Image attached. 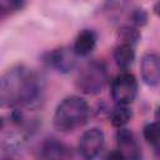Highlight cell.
Returning <instances> with one entry per match:
<instances>
[{
  "instance_id": "obj_1",
  "label": "cell",
  "mask_w": 160,
  "mask_h": 160,
  "mask_svg": "<svg viewBox=\"0 0 160 160\" xmlns=\"http://www.w3.org/2000/svg\"><path fill=\"white\" fill-rule=\"evenodd\" d=\"M45 82L34 70L18 65L9 69L0 81V101L2 106L35 108L44 95Z\"/></svg>"
},
{
  "instance_id": "obj_2",
  "label": "cell",
  "mask_w": 160,
  "mask_h": 160,
  "mask_svg": "<svg viewBox=\"0 0 160 160\" xmlns=\"http://www.w3.org/2000/svg\"><path fill=\"white\" fill-rule=\"evenodd\" d=\"M89 114L90 110L88 102L80 96L71 95L65 98L56 106L52 116V124L58 131H74L88 122Z\"/></svg>"
},
{
  "instance_id": "obj_3",
  "label": "cell",
  "mask_w": 160,
  "mask_h": 160,
  "mask_svg": "<svg viewBox=\"0 0 160 160\" xmlns=\"http://www.w3.org/2000/svg\"><path fill=\"white\" fill-rule=\"evenodd\" d=\"M108 82V69L101 61H91L81 68L79 71L75 86L86 95H96L102 91Z\"/></svg>"
},
{
  "instance_id": "obj_4",
  "label": "cell",
  "mask_w": 160,
  "mask_h": 160,
  "mask_svg": "<svg viewBox=\"0 0 160 160\" xmlns=\"http://www.w3.org/2000/svg\"><path fill=\"white\" fill-rule=\"evenodd\" d=\"M138 96V80L134 74L122 71L111 82V98L116 105L126 106Z\"/></svg>"
},
{
  "instance_id": "obj_5",
  "label": "cell",
  "mask_w": 160,
  "mask_h": 160,
  "mask_svg": "<svg viewBox=\"0 0 160 160\" xmlns=\"http://www.w3.org/2000/svg\"><path fill=\"white\" fill-rule=\"evenodd\" d=\"M104 142H105V136L102 130L99 128H91L86 130L79 140V145H78L79 154L85 160H94L100 154Z\"/></svg>"
},
{
  "instance_id": "obj_6",
  "label": "cell",
  "mask_w": 160,
  "mask_h": 160,
  "mask_svg": "<svg viewBox=\"0 0 160 160\" xmlns=\"http://www.w3.org/2000/svg\"><path fill=\"white\" fill-rule=\"evenodd\" d=\"M76 56L78 55L74 52L72 49L60 48V49H55L52 51H49L44 56V61L49 66L55 69L56 71L66 74V72H70L75 68Z\"/></svg>"
},
{
  "instance_id": "obj_7",
  "label": "cell",
  "mask_w": 160,
  "mask_h": 160,
  "mask_svg": "<svg viewBox=\"0 0 160 160\" xmlns=\"http://www.w3.org/2000/svg\"><path fill=\"white\" fill-rule=\"evenodd\" d=\"M118 150L124 155L125 160H140L141 150L134 134L125 128H120L116 132Z\"/></svg>"
},
{
  "instance_id": "obj_8",
  "label": "cell",
  "mask_w": 160,
  "mask_h": 160,
  "mask_svg": "<svg viewBox=\"0 0 160 160\" xmlns=\"http://www.w3.org/2000/svg\"><path fill=\"white\" fill-rule=\"evenodd\" d=\"M141 79L149 86H155L160 82V58L156 54L148 52L141 58L140 64Z\"/></svg>"
},
{
  "instance_id": "obj_9",
  "label": "cell",
  "mask_w": 160,
  "mask_h": 160,
  "mask_svg": "<svg viewBox=\"0 0 160 160\" xmlns=\"http://www.w3.org/2000/svg\"><path fill=\"white\" fill-rule=\"evenodd\" d=\"M96 40H98V36L94 30L84 29L78 34L74 41L72 50L78 56H88L95 49Z\"/></svg>"
},
{
  "instance_id": "obj_10",
  "label": "cell",
  "mask_w": 160,
  "mask_h": 160,
  "mask_svg": "<svg viewBox=\"0 0 160 160\" xmlns=\"http://www.w3.org/2000/svg\"><path fill=\"white\" fill-rule=\"evenodd\" d=\"M135 48L131 45H126V44H118L112 51L114 55V60L116 62V66L122 70L126 71L134 62L135 60Z\"/></svg>"
},
{
  "instance_id": "obj_11",
  "label": "cell",
  "mask_w": 160,
  "mask_h": 160,
  "mask_svg": "<svg viewBox=\"0 0 160 160\" xmlns=\"http://www.w3.org/2000/svg\"><path fill=\"white\" fill-rule=\"evenodd\" d=\"M140 38H141L140 31L135 26L124 25L116 30V39H118L119 44H126V45H131L135 48L136 44L139 42Z\"/></svg>"
},
{
  "instance_id": "obj_12",
  "label": "cell",
  "mask_w": 160,
  "mask_h": 160,
  "mask_svg": "<svg viewBox=\"0 0 160 160\" xmlns=\"http://www.w3.org/2000/svg\"><path fill=\"white\" fill-rule=\"evenodd\" d=\"M110 122L112 126L115 128H124V125H126L129 122V120L131 119V111L122 105H116L109 115Z\"/></svg>"
},
{
  "instance_id": "obj_13",
  "label": "cell",
  "mask_w": 160,
  "mask_h": 160,
  "mask_svg": "<svg viewBox=\"0 0 160 160\" xmlns=\"http://www.w3.org/2000/svg\"><path fill=\"white\" fill-rule=\"evenodd\" d=\"M144 139L152 146H160V124L148 122L142 129Z\"/></svg>"
},
{
  "instance_id": "obj_14",
  "label": "cell",
  "mask_w": 160,
  "mask_h": 160,
  "mask_svg": "<svg viewBox=\"0 0 160 160\" xmlns=\"http://www.w3.org/2000/svg\"><path fill=\"white\" fill-rule=\"evenodd\" d=\"M129 19L135 28H141L148 22V12L141 8H135L130 11Z\"/></svg>"
},
{
  "instance_id": "obj_15",
  "label": "cell",
  "mask_w": 160,
  "mask_h": 160,
  "mask_svg": "<svg viewBox=\"0 0 160 160\" xmlns=\"http://www.w3.org/2000/svg\"><path fill=\"white\" fill-rule=\"evenodd\" d=\"M25 6V2L21 0H1L0 1V10L1 15L4 16L8 12L19 11Z\"/></svg>"
},
{
  "instance_id": "obj_16",
  "label": "cell",
  "mask_w": 160,
  "mask_h": 160,
  "mask_svg": "<svg viewBox=\"0 0 160 160\" xmlns=\"http://www.w3.org/2000/svg\"><path fill=\"white\" fill-rule=\"evenodd\" d=\"M105 160H125V158H124V155L119 150H114V151L108 154Z\"/></svg>"
},
{
  "instance_id": "obj_17",
  "label": "cell",
  "mask_w": 160,
  "mask_h": 160,
  "mask_svg": "<svg viewBox=\"0 0 160 160\" xmlns=\"http://www.w3.org/2000/svg\"><path fill=\"white\" fill-rule=\"evenodd\" d=\"M152 11H154L155 15L160 16V1H158V2L154 4V6H152Z\"/></svg>"
},
{
  "instance_id": "obj_18",
  "label": "cell",
  "mask_w": 160,
  "mask_h": 160,
  "mask_svg": "<svg viewBox=\"0 0 160 160\" xmlns=\"http://www.w3.org/2000/svg\"><path fill=\"white\" fill-rule=\"evenodd\" d=\"M155 120L158 124H160V106H158V109L155 111Z\"/></svg>"
},
{
  "instance_id": "obj_19",
  "label": "cell",
  "mask_w": 160,
  "mask_h": 160,
  "mask_svg": "<svg viewBox=\"0 0 160 160\" xmlns=\"http://www.w3.org/2000/svg\"><path fill=\"white\" fill-rule=\"evenodd\" d=\"M156 160H160V149H158L156 151Z\"/></svg>"
},
{
  "instance_id": "obj_20",
  "label": "cell",
  "mask_w": 160,
  "mask_h": 160,
  "mask_svg": "<svg viewBox=\"0 0 160 160\" xmlns=\"http://www.w3.org/2000/svg\"><path fill=\"white\" fill-rule=\"evenodd\" d=\"M49 160H59V159H49Z\"/></svg>"
}]
</instances>
